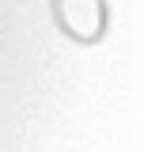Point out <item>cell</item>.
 <instances>
[{
  "instance_id": "cell-1",
  "label": "cell",
  "mask_w": 144,
  "mask_h": 152,
  "mask_svg": "<svg viewBox=\"0 0 144 152\" xmlns=\"http://www.w3.org/2000/svg\"><path fill=\"white\" fill-rule=\"evenodd\" d=\"M53 12L76 42H99L106 31V0H53Z\"/></svg>"
}]
</instances>
